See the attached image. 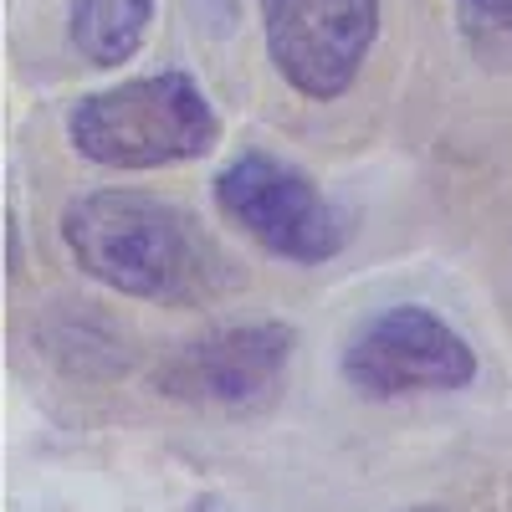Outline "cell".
I'll return each instance as SVG.
<instances>
[{"instance_id": "cell-7", "label": "cell", "mask_w": 512, "mask_h": 512, "mask_svg": "<svg viewBox=\"0 0 512 512\" xmlns=\"http://www.w3.org/2000/svg\"><path fill=\"white\" fill-rule=\"evenodd\" d=\"M36 344H41V354H47L62 374L93 379V384L118 379V374H128V364H134L128 338L108 318H98L88 308H82V313H57L47 328H36Z\"/></svg>"}, {"instance_id": "cell-1", "label": "cell", "mask_w": 512, "mask_h": 512, "mask_svg": "<svg viewBox=\"0 0 512 512\" xmlns=\"http://www.w3.org/2000/svg\"><path fill=\"white\" fill-rule=\"evenodd\" d=\"M62 246L82 277L139 303H200L216 277V251L175 200L149 190H88L62 210Z\"/></svg>"}, {"instance_id": "cell-4", "label": "cell", "mask_w": 512, "mask_h": 512, "mask_svg": "<svg viewBox=\"0 0 512 512\" xmlns=\"http://www.w3.org/2000/svg\"><path fill=\"white\" fill-rule=\"evenodd\" d=\"M344 379L364 400L451 395L477 379V349L441 313L395 303L354 328L344 349Z\"/></svg>"}, {"instance_id": "cell-5", "label": "cell", "mask_w": 512, "mask_h": 512, "mask_svg": "<svg viewBox=\"0 0 512 512\" xmlns=\"http://www.w3.org/2000/svg\"><path fill=\"white\" fill-rule=\"evenodd\" d=\"M277 77L308 103H338L379 41V0H262Z\"/></svg>"}, {"instance_id": "cell-8", "label": "cell", "mask_w": 512, "mask_h": 512, "mask_svg": "<svg viewBox=\"0 0 512 512\" xmlns=\"http://www.w3.org/2000/svg\"><path fill=\"white\" fill-rule=\"evenodd\" d=\"M154 21V0H67V36L88 67L134 62Z\"/></svg>"}, {"instance_id": "cell-3", "label": "cell", "mask_w": 512, "mask_h": 512, "mask_svg": "<svg viewBox=\"0 0 512 512\" xmlns=\"http://www.w3.org/2000/svg\"><path fill=\"white\" fill-rule=\"evenodd\" d=\"M216 210L256 246L292 267H323L349 246V216L338 210L303 164L272 149H241L221 164Z\"/></svg>"}, {"instance_id": "cell-10", "label": "cell", "mask_w": 512, "mask_h": 512, "mask_svg": "<svg viewBox=\"0 0 512 512\" xmlns=\"http://www.w3.org/2000/svg\"><path fill=\"white\" fill-rule=\"evenodd\" d=\"M461 11L477 26H492L497 36H512V0H461Z\"/></svg>"}, {"instance_id": "cell-6", "label": "cell", "mask_w": 512, "mask_h": 512, "mask_svg": "<svg viewBox=\"0 0 512 512\" xmlns=\"http://www.w3.org/2000/svg\"><path fill=\"white\" fill-rule=\"evenodd\" d=\"M297 349V328L262 318V323H226L190 344H180L154 374L164 400L180 405H246L277 390Z\"/></svg>"}, {"instance_id": "cell-2", "label": "cell", "mask_w": 512, "mask_h": 512, "mask_svg": "<svg viewBox=\"0 0 512 512\" xmlns=\"http://www.w3.org/2000/svg\"><path fill=\"white\" fill-rule=\"evenodd\" d=\"M67 144L88 164L123 175L175 169L221 144V113L190 72H144L82 93L67 108Z\"/></svg>"}, {"instance_id": "cell-11", "label": "cell", "mask_w": 512, "mask_h": 512, "mask_svg": "<svg viewBox=\"0 0 512 512\" xmlns=\"http://www.w3.org/2000/svg\"><path fill=\"white\" fill-rule=\"evenodd\" d=\"M410 512H446V507H410Z\"/></svg>"}, {"instance_id": "cell-9", "label": "cell", "mask_w": 512, "mask_h": 512, "mask_svg": "<svg viewBox=\"0 0 512 512\" xmlns=\"http://www.w3.org/2000/svg\"><path fill=\"white\" fill-rule=\"evenodd\" d=\"M190 6H195L200 31H210V36H231L241 21V0H190Z\"/></svg>"}]
</instances>
